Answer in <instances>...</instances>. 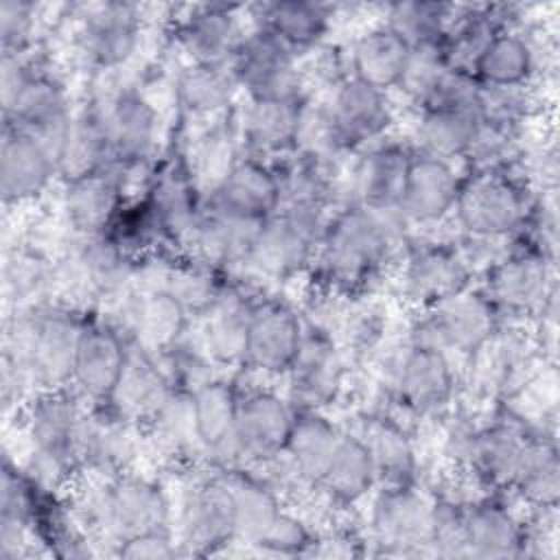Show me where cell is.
I'll list each match as a JSON object with an SVG mask.
<instances>
[{
	"mask_svg": "<svg viewBox=\"0 0 560 560\" xmlns=\"http://www.w3.org/2000/svg\"><path fill=\"white\" fill-rule=\"evenodd\" d=\"M260 223L208 208L199 214L186 238L197 252L195 258L212 267L245 262Z\"/></svg>",
	"mask_w": 560,
	"mask_h": 560,
	"instance_id": "obj_32",
	"label": "cell"
},
{
	"mask_svg": "<svg viewBox=\"0 0 560 560\" xmlns=\"http://www.w3.org/2000/svg\"><path fill=\"white\" fill-rule=\"evenodd\" d=\"M122 210V177L116 171L66 184L63 212L72 232L96 238L112 230Z\"/></svg>",
	"mask_w": 560,
	"mask_h": 560,
	"instance_id": "obj_28",
	"label": "cell"
},
{
	"mask_svg": "<svg viewBox=\"0 0 560 560\" xmlns=\"http://www.w3.org/2000/svg\"><path fill=\"white\" fill-rule=\"evenodd\" d=\"M431 523L433 503L411 486H385L372 508V529L387 553L416 556L431 549Z\"/></svg>",
	"mask_w": 560,
	"mask_h": 560,
	"instance_id": "obj_9",
	"label": "cell"
},
{
	"mask_svg": "<svg viewBox=\"0 0 560 560\" xmlns=\"http://www.w3.org/2000/svg\"><path fill=\"white\" fill-rule=\"evenodd\" d=\"M144 203L166 236H188L201 214L199 182L182 155H168L151 175Z\"/></svg>",
	"mask_w": 560,
	"mask_h": 560,
	"instance_id": "obj_19",
	"label": "cell"
},
{
	"mask_svg": "<svg viewBox=\"0 0 560 560\" xmlns=\"http://www.w3.org/2000/svg\"><path fill=\"white\" fill-rule=\"evenodd\" d=\"M50 278L55 280V269H50L48 262L39 254L20 252V254H15L13 260H9V265L4 269L7 287L15 289L18 300L28 298L31 293L46 287L50 282Z\"/></svg>",
	"mask_w": 560,
	"mask_h": 560,
	"instance_id": "obj_54",
	"label": "cell"
},
{
	"mask_svg": "<svg viewBox=\"0 0 560 560\" xmlns=\"http://www.w3.org/2000/svg\"><path fill=\"white\" fill-rule=\"evenodd\" d=\"M302 335L304 326L287 302H256L243 363L265 374H287L298 354Z\"/></svg>",
	"mask_w": 560,
	"mask_h": 560,
	"instance_id": "obj_14",
	"label": "cell"
},
{
	"mask_svg": "<svg viewBox=\"0 0 560 560\" xmlns=\"http://www.w3.org/2000/svg\"><path fill=\"white\" fill-rule=\"evenodd\" d=\"M241 396L228 381L208 378L192 389L197 444L208 453H234V429Z\"/></svg>",
	"mask_w": 560,
	"mask_h": 560,
	"instance_id": "obj_36",
	"label": "cell"
},
{
	"mask_svg": "<svg viewBox=\"0 0 560 560\" xmlns=\"http://www.w3.org/2000/svg\"><path fill=\"white\" fill-rule=\"evenodd\" d=\"M140 37V20L133 4L103 2L94 4L81 22L79 42L88 61L101 70L125 63Z\"/></svg>",
	"mask_w": 560,
	"mask_h": 560,
	"instance_id": "obj_21",
	"label": "cell"
},
{
	"mask_svg": "<svg viewBox=\"0 0 560 560\" xmlns=\"http://www.w3.org/2000/svg\"><path fill=\"white\" fill-rule=\"evenodd\" d=\"M210 208L247 219L265 221L280 210V182L276 168L260 158H241L210 192Z\"/></svg>",
	"mask_w": 560,
	"mask_h": 560,
	"instance_id": "obj_16",
	"label": "cell"
},
{
	"mask_svg": "<svg viewBox=\"0 0 560 560\" xmlns=\"http://www.w3.org/2000/svg\"><path fill=\"white\" fill-rule=\"evenodd\" d=\"M400 217L394 210H374L361 203L337 212L319 241V260L326 276L346 289L370 282L392 256Z\"/></svg>",
	"mask_w": 560,
	"mask_h": 560,
	"instance_id": "obj_1",
	"label": "cell"
},
{
	"mask_svg": "<svg viewBox=\"0 0 560 560\" xmlns=\"http://www.w3.org/2000/svg\"><path fill=\"white\" fill-rule=\"evenodd\" d=\"M35 7L31 2L4 0L0 4V37L4 52H22L31 39Z\"/></svg>",
	"mask_w": 560,
	"mask_h": 560,
	"instance_id": "obj_55",
	"label": "cell"
},
{
	"mask_svg": "<svg viewBox=\"0 0 560 560\" xmlns=\"http://www.w3.org/2000/svg\"><path fill=\"white\" fill-rule=\"evenodd\" d=\"M70 262L74 287L90 295H114L131 278V256L109 234L83 238Z\"/></svg>",
	"mask_w": 560,
	"mask_h": 560,
	"instance_id": "obj_40",
	"label": "cell"
},
{
	"mask_svg": "<svg viewBox=\"0 0 560 560\" xmlns=\"http://www.w3.org/2000/svg\"><path fill=\"white\" fill-rule=\"evenodd\" d=\"M258 26L276 35L291 52L315 48L330 28L332 11L324 2L280 0L256 7Z\"/></svg>",
	"mask_w": 560,
	"mask_h": 560,
	"instance_id": "obj_34",
	"label": "cell"
},
{
	"mask_svg": "<svg viewBox=\"0 0 560 560\" xmlns=\"http://www.w3.org/2000/svg\"><path fill=\"white\" fill-rule=\"evenodd\" d=\"M479 127V118L457 109L427 107L418 122V147L420 153L451 162L470 151Z\"/></svg>",
	"mask_w": 560,
	"mask_h": 560,
	"instance_id": "obj_46",
	"label": "cell"
},
{
	"mask_svg": "<svg viewBox=\"0 0 560 560\" xmlns=\"http://www.w3.org/2000/svg\"><path fill=\"white\" fill-rule=\"evenodd\" d=\"M295 409L282 396L269 389H256L238 400L234 455L265 464L284 455Z\"/></svg>",
	"mask_w": 560,
	"mask_h": 560,
	"instance_id": "obj_8",
	"label": "cell"
},
{
	"mask_svg": "<svg viewBox=\"0 0 560 560\" xmlns=\"http://www.w3.org/2000/svg\"><path fill=\"white\" fill-rule=\"evenodd\" d=\"M376 470V481H385L387 486H411L416 479L418 462L411 438L407 431L389 420L376 418L368 427V438H363Z\"/></svg>",
	"mask_w": 560,
	"mask_h": 560,
	"instance_id": "obj_44",
	"label": "cell"
},
{
	"mask_svg": "<svg viewBox=\"0 0 560 560\" xmlns=\"http://www.w3.org/2000/svg\"><path fill=\"white\" fill-rule=\"evenodd\" d=\"M127 352L129 346L116 328L103 322H85L79 337L72 383L90 400L107 402L125 368Z\"/></svg>",
	"mask_w": 560,
	"mask_h": 560,
	"instance_id": "obj_23",
	"label": "cell"
},
{
	"mask_svg": "<svg viewBox=\"0 0 560 560\" xmlns=\"http://www.w3.org/2000/svg\"><path fill=\"white\" fill-rule=\"evenodd\" d=\"M55 177V155L39 140L4 125L0 142V195L4 206L37 199Z\"/></svg>",
	"mask_w": 560,
	"mask_h": 560,
	"instance_id": "obj_15",
	"label": "cell"
},
{
	"mask_svg": "<svg viewBox=\"0 0 560 560\" xmlns=\"http://www.w3.org/2000/svg\"><path fill=\"white\" fill-rule=\"evenodd\" d=\"M455 389L448 352L413 341L396 372V394L409 409L429 413L442 409Z\"/></svg>",
	"mask_w": 560,
	"mask_h": 560,
	"instance_id": "obj_24",
	"label": "cell"
},
{
	"mask_svg": "<svg viewBox=\"0 0 560 560\" xmlns=\"http://www.w3.org/2000/svg\"><path fill=\"white\" fill-rule=\"evenodd\" d=\"M118 556L127 560H166L177 556V549L168 529H155L120 540Z\"/></svg>",
	"mask_w": 560,
	"mask_h": 560,
	"instance_id": "obj_56",
	"label": "cell"
},
{
	"mask_svg": "<svg viewBox=\"0 0 560 560\" xmlns=\"http://www.w3.org/2000/svg\"><path fill=\"white\" fill-rule=\"evenodd\" d=\"M374 483L376 470L365 440L341 433V440L328 462L324 477L319 479V486L332 501L348 505L363 499Z\"/></svg>",
	"mask_w": 560,
	"mask_h": 560,
	"instance_id": "obj_42",
	"label": "cell"
},
{
	"mask_svg": "<svg viewBox=\"0 0 560 560\" xmlns=\"http://www.w3.org/2000/svg\"><path fill=\"white\" fill-rule=\"evenodd\" d=\"M131 422L107 409L83 413L81 424V464H88L101 472H116L133 457V440L129 431Z\"/></svg>",
	"mask_w": 560,
	"mask_h": 560,
	"instance_id": "obj_39",
	"label": "cell"
},
{
	"mask_svg": "<svg viewBox=\"0 0 560 560\" xmlns=\"http://www.w3.org/2000/svg\"><path fill=\"white\" fill-rule=\"evenodd\" d=\"M184 540L197 556H208L234 538V505L225 479L195 486L182 508Z\"/></svg>",
	"mask_w": 560,
	"mask_h": 560,
	"instance_id": "obj_22",
	"label": "cell"
},
{
	"mask_svg": "<svg viewBox=\"0 0 560 560\" xmlns=\"http://www.w3.org/2000/svg\"><path fill=\"white\" fill-rule=\"evenodd\" d=\"M256 302L228 287L206 311V348L221 363H243Z\"/></svg>",
	"mask_w": 560,
	"mask_h": 560,
	"instance_id": "obj_35",
	"label": "cell"
},
{
	"mask_svg": "<svg viewBox=\"0 0 560 560\" xmlns=\"http://www.w3.org/2000/svg\"><path fill=\"white\" fill-rule=\"evenodd\" d=\"M455 214L477 238H501L523 228L529 214L525 188L508 171H470L459 182Z\"/></svg>",
	"mask_w": 560,
	"mask_h": 560,
	"instance_id": "obj_3",
	"label": "cell"
},
{
	"mask_svg": "<svg viewBox=\"0 0 560 560\" xmlns=\"http://www.w3.org/2000/svg\"><path fill=\"white\" fill-rule=\"evenodd\" d=\"M392 125V109L383 90L354 77H346L332 92L322 114V129L332 147L352 149L365 144Z\"/></svg>",
	"mask_w": 560,
	"mask_h": 560,
	"instance_id": "obj_7",
	"label": "cell"
},
{
	"mask_svg": "<svg viewBox=\"0 0 560 560\" xmlns=\"http://www.w3.org/2000/svg\"><path fill=\"white\" fill-rule=\"evenodd\" d=\"M230 68L238 88L245 90L252 101L300 96L295 52L262 26L243 35L230 59Z\"/></svg>",
	"mask_w": 560,
	"mask_h": 560,
	"instance_id": "obj_5",
	"label": "cell"
},
{
	"mask_svg": "<svg viewBox=\"0 0 560 560\" xmlns=\"http://www.w3.org/2000/svg\"><path fill=\"white\" fill-rule=\"evenodd\" d=\"M287 374L293 409L328 405L341 385V357L335 341L322 330H304Z\"/></svg>",
	"mask_w": 560,
	"mask_h": 560,
	"instance_id": "obj_18",
	"label": "cell"
},
{
	"mask_svg": "<svg viewBox=\"0 0 560 560\" xmlns=\"http://www.w3.org/2000/svg\"><path fill=\"white\" fill-rule=\"evenodd\" d=\"M411 46L387 26H376L363 33L350 52L352 77L376 88L387 90L398 85L407 66Z\"/></svg>",
	"mask_w": 560,
	"mask_h": 560,
	"instance_id": "obj_38",
	"label": "cell"
},
{
	"mask_svg": "<svg viewBox=\"0 0 560 560\" xmlns=\"http://www.w3.org/2000/svg\"><path fill=\"white\" fill-rule=\"evenodd\" d=\"M114 149L105 122L103 107L85 105L72 114L66 131L59 158L57 177L63 184H72L92 175L114 171Z\"/></svg>",
	"mask_w": 560,
	"mask_h": 560,
	"instance_id": "obj_26",
	"label": "cell"
},
{
	"mask_svg": "<svg viewBox=\"0 0 560 560\" xmlns=\"http://www.w3.org/2000/svg\"><path fill=\"white\" fill-rule=\"evenodd\" d=\"M448 70H453V68L446 61L442 42L416 46L409 52L407 66H405L402 77L396 88H400L416 105L424 107L427 101L433 96L435 88L448 74Z\"/></svg>",
	"mask_w": 560,
	"mask_h": 560,
	"instance_id": "obj_52",
	"label": "cell"
},
{
	"mask_svg": "<svg viewBox=\"0 0 560 560\" xmlns=\"http://www.w3.org/2000/svg\"><path fill=\"white\" fill-rule=\"evenodd\" d=\"M175 385L166 368L155 359L153 352L142 346H129L125 368L118 376V383L105 405H109L125 420L147 422L160 411L168 400Z\"/></svg>",
	"mask_w": 560,
	"mask_h": 560,
	"instance_id": "obj_20",
	"label": "cell"
},
{
	"mask_svg": "<svg viewBox=\"0 0 560 560\" xmlns=\"http://www.w3.org/2000/svg\"><path fill=\"white\" fill-rule=\"evenodd\" d=\"M512 488H516V492L534 508H556L560 497V464L551 442L529 438Z\"/></svg>",
	"mask_w": 560,
	"mask_h": 560,
	"instance_id": "obj_48",
	"label": "cell"
},
{
	"mask_svg": "<svg viewBox=\"0 0 560 560\" xmlns=\"http://www.w3.org/2000/svg\"><path fill=\"white\" fill-rule=\"evenodd\" d=\"M459 182L462 179L453 171L451 162L424 155L420 151L413 153L396 214L402 221L420 225L444 219L455 208Z\"/></svg>",
	"mask_w": 560,
	"mask_h": 560,
	"instance_id": "obj_17",
	"label": "cell"
},
{
	"mask_svg": "<svg viewBox=\"0 0 560 560\" xmlns=\"http://www.w3.org/2000/svg\"><path fill=\"white\" fill-rule=\"evenodd\" d=\"M411 158L413 153L407 147L394 142L370 149L354 171L357 203L396 212Z\"/></svg>",
	"mask_w": 560,
	"mask_h": 560,
	"instance_id": "obj_31",
	"label": "cell"
},
{
	"mask_svg": "<svg viewBox=\"0 0 560 560\" xmlns=\"http://www.w3.org/2000/svg\"><path fill=\"white\" fill-rule=\"evenodd\" d=\"M188 322L186 308L164 289L142 293L131 308L136 343L149 352L164 354L179 343Z\"/></svg>",
	"mask_w": 560,
	"mask_h": 560,
	"instance_id": "obj_41",
	"label": "cell"
},
{
	"mask_svg": "<svg viewBox=\"0 0 560 560\" xmlns=\"http://www.w3.org/2000/svg\"><path fill=\"white\" fill-rule=\"evenodd\" d=\"M177 101L182 109L197 116L223 112L236 90V77L230 63H190L177 79Z\"/></svg>",
	"mask_w": 560,
	"mask_h": 560,
	"instance_id": "obj_45",
	"label": "cell"
},
{
	"mask_svg": "<svg viewBox=\"0 0 560 560\" xmlns=\"http://www.w3.org/2000/svg\"><path fill=\"white\" fill-rule=\"evenodd\" d=\"M453 11L455 9L444 2H394L387 9L385 26L402 37L411 48L440 44L453 22Z\"/></svg>",
	"mask_w": 560,
	"mask_h": 560,
	"instance_id": "obj_50",
	"label": "cell"
},
{
	"mask_svg": "<svg viewBox=\"0 0 560 560\" xmlns=\"http://www.w3.org/2000/svg\"><path fill=\"white\" fill-rule=\"evenodd\" d=\"M499 311L483 291L464 289L462 293L429 308L416 341L435 346L444 352H477L497 332Z\"/></svg>",
	"mask_w": 560,
	"mask_h": 560,
	"instance_id": "obj_6",
	"label": "cell"
},
{
	"mask_svg": "<svg viewBox=\"0 0 560 560\" xmlns=\"http://www.w3.org/2000/svg\"><path fill=\"white\" fill-rule=\"evenodd\" d=\"M306 120L302 96L252 101L243 118V140L254 153L280 155L298 147Z\"/></svg>",
	"mask_w": 560,
	"mask_h": 560,
	"instance_id": "obj_27",
	"label": "cell"
},
{
	"mask_svg": "<svg viewBox=\"0 0 560 560\" xmlns=\"http://www.w3.org/2000/svg\"><path fill=\"white\" fill-rule=\"evenodd\" d=\"M534 70L532 48L523 37L499 31L479 55L472 77L483 88H521Z\"/></svg>",
	"mask_w": 560,
	"mask_h": 560,
	"instance_id": "obj_47",
	"label": "cell"
},
{
	"mask_svg": "<svg viewBox=\"0 0 560 560\" xmlns=\"http://www.w3.org/2000/svg\"><path fill=\"white\" fill-rule=\"evenodd\" d=\"M470 282L466 256L442 243H422L409 249L402 287L409 302L431 308L464 289Z\"/></svg>",
	"mask_w": 560,
	"mask_h": 560,
	"instance_id": "obj_11",
	"label": "cell"
},
{
	"mask_svg": "<svg viewBox=\"0 0 560 560\" xmlns=\"http://www.w3.org/2000/svg\"><path fill=\"white\" fill-rule=\"evenodd\" d=\"M103 112L116 160L114 171L122 175L151 155L158 138V112L133 90H120Z\"/></svg>",
	"mask_w": 560,
	"mask_h": 560,
	"instance_id": "obj_25",
	"label": "cell"
},
{
	"mask_svg": "<svg viewBox=\"0 0 560 560\" xmlns=\"http://www.w3.org/2000/svg\"><path fill=\"white\" fill-rule=\"evenodd\" d=\"M466 558H516L523 553L525 536L516 516L494 501L464 508Z\"/></svg>",
	"mask_w": 560,
	"mask_h": 560,
	"instance_id": "obj_33",
	"label": "cell"
},
{
	"mask_svg": "<svg viewBox=\"0 0 560 560\" xmlns=\"http://www.w3.org/2000/svg\"><path fill=\"white\" fill-rule=\"evenodd\" d=\"M529 435L514 424L466 431L457 451L492 486H512Z\"/></svg>",
	"mask_w": 560,
	"mask_h": 560,
	"instance_id": "obj_29",
	"label": "cell"
},
{
	"mask_svg": "<svg viewBox=\"0 0 560 560\" xmlns=\"http://www.w3.org/2000/svg\"><path fill=\"white\" fill-rule=\"evenodd\" d=\"M160 289L168 291L186 308L188 315H206L225 284L219 280V267L192 258L166 267L164 284Z\"/></svg>",
	"mask_w": 560,
	"mask_h": 560,
	"instance_id": "obj_51",
	"label": "cell"
},
{
	"mask_svg": "<svg viewBox=\"0 0 560 560\" xmlns=\"http://www.w3.org/2000/svg\"><path fill=\"white\" fill-rule=\"evenodd\" d=\"M70 120L72 112L63 85L44 72H33L11 107L4 109V125L39 140L55 160L59 158Z\"/></svg>",
	"mask_w": 560,
	"mask_h": 560,
	"instance_id": "obj_10",
	"label": "cell"
},
{
	"mask_svg": "<svg viewBox=\"0 0 560 560\" xmlns=\"http://www.w3.org/2000/svg\"><path fill=\"white\" fill-rule=\"evenodd\" d=\"M83 413L63 389L37 392L26 407L33 470L42 481H61L81 466Z\"/></svg>",
	"mask_w": 560,
	"mask_h": 560,
	"instance_id": "obj_2",
	"label": "cell"
},
{
	"mask_svg": "<svg viewBox=\"0 0 560 560\" xmlns=\"http://www.w3.org/2000/svg\"><path fill=\"white\" fill-rule=\"evenodd\" d=\"M313 545L315 540L308 527L300 518L287 512H280L278 518L271 523V527L254 547L269 553H280V556H302V553H308Z\"/></svg>",
	"mask_w": 560,
	"mask_h": 560,
	"instance_id": "obj_53",
	"label": "cell"
},
{
	"mask_svg": "<svg viewBox=\"0 0 560 560\" xmlns=\"http://www.w3.org/2000/svg\"><path fill=\"white\" fill-rule=\"evenodd\" d=\"M278 173L280 208H304L324 212L330 197V177L315 151H304Z\"/></svg>",
	"mask_w": 560,
	"mask_h": 560,
	"instance_id": "obj_49",
	"label": "cell"
},
{
	"mask_svg": "<svg viewBox=\"0 0 560 560\" xmlns=\"http://www.w3.org/2000/svg\"><path fill=\"white\" fill-rule=\"evenodd\" d=\"M98 510L118 542L144 532L168 529V501L162 488L144 477L118 475L101 497Z\"/></svg>",
	"mask_w": 560,
	"mask_h": 560,
	"instance_id": "obj_13",
	"label": "cell"
},
{
	"mask_svg": "<svg viewBox=\"0 0 560 560\" xmlns=\"http://www.w3.org/2000/svg\"><path fill=\"white\" fill-rule=\"evenodd\" d=\"M549 262L540 249H514L488 271L483 293L494 308L508 313H534L549 298Z\"/></svg>",
	"mask_w": 560,
	"mask_h": 560,
	"instance_id": "obj_12",
	"label": "cell"
},
{
	"mask_svg": "<svg viewBox=\"0 0 560 560\" xmlns=\"http://www.w3.org/2000/svg\"><path fill=\"white\" fill-rule=\"evenodd\" d=\"M339 440L341 431L319 409H295L284 455L300 479L319 483Z\"/></svg>",
	"mask_w": 560,
	"mask_h": 560,
	"instance_id": "obj_37",
	"label": "cell"
},
{
	"mask_svg": "<svg viewBox=\"0 0 560 560\" xmlns=\"http://www.w3.org/2000/svg\"><path fill=\"white\" fill-rule=\"evenodd\" d=\"M234 505V538L256 545L282 512L276 492L247 472L225 477Z\"/></svg>",
	"mask_w": 560,
	"mask_h": 560,
	"instance_id": "obj_43",
	"label": "cell"
},
{
	"mask_svg": "<svg viewBox=\"0 0 560 560\" xmlns=\"http://www.w3.org/2000/svg\"><path fill=\"white\" fill-rule=\"evenodd\" d=\"M177 39L192 63H230L243 35L232 7L201 4L179 24Z\"/></svg>",
	"mask_w": 560,
	"mask_h": 560,
	"instance_id": "obj_30",
	"label": "cell"
},
{
	"mask_svg": "<svg viewBox=\"0 0 560 560\" xmlns=\"http://www.w3.org/2000/svg\"><path fill=\"white\" fill-rule=\"evenodd\" d=\"M324 225L319 210L280 208L260 223L245 262L267 278L284 280L313 258Z\"/></svg>",
	"mask_w": 560,
	"mask_h": 560,
	"instance_id": "obj_4",
	"label": "cell"
}]
</instances>
